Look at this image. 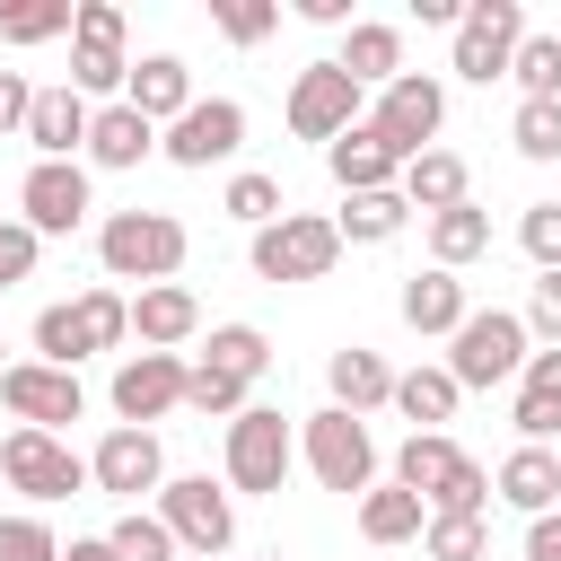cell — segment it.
Listing matches in <instances>:
<instances>
[{"mask_svg": "<svg viewBox=\"0 0 561 561\" xmlns=\"http://www.w3.org/2000/svg\"><path fill=\"white\" fill-rule=\"evenodd\" d=\"M465 316H473V307H465V280H456V272L430 263V272L403 280V324H412V333H456Z\"/></svg>", "mask_w": 561, "mask_h": 561, "instance_id": "obj_28", "label": "cell"}, {"mask_svg": "<svg viewBox=\"0 0 561 561\" xmlns=\"http://www.w3.org/2000/svg\"><path fill=\"white\" fill-rule=\"evenodd\" d=\"M88 482H96L105 500H131V508H140V491L167 482V447H158V430H105L96 456H88Z\"/></svg>", "mask_w": 561, "mask_h": 561, "instance_id": "obj_16", "label": "cell"}, {"mask_svg": "<svg viewBox=\"0 0 561 561\" xmlns=\"http://www.w3.org/2000/svg\"><path fill=\"white\" fill-rule=\"evenodd\" d=\"M438 123H447V88L430 79V70H403V79H386L377 88V105H368V131L412 167L421 149H438Z\"/></svg>", "mask_w": 561, "mask_h": 561, "instance_id": "obj_3", "label": "cell"}, {"mask_svg": "<svg viewBox=\"0 0 561 561\" xmlns=\"http://www.w3.org/2000/svg\"><path fill=\"white\" fill-rule=\"evenodd\" d=\"M228 219H245V228H272L280 219V175H263V167H245V175H228Z\"/></svg>", "mask_w": 561, "mask_h": 561, "instance_id": "obj_36", "label": "cell"}, {"mask_svg": "<svg viewBox=\"0 0 561 561\" xmlns=\"http://www.w3.org/2000/svg\"><path fill=\"white\" fill-rule=\"evenodd\" d=\"M421 526H430V508H421L403 482H368V491H359V543L394 552V543H412Z\"/></svg>", "mask_w": 561, "mask_h": 561, "instance_id": "obj_26", "label": "cell"}, {"mask_svg": "<svg viewBox=\"0 0 561 561\" xmlns=\"http://www.w3.org/2000/svg\"><path fill=\"white\" fill-rule=\"evenodd\" d=\"M491 245V210H473V202H456V210H438L430 219V254H438V272H456V263H473Z\"/></svg>", "mask_w": 561, "mask_h": 561, "instance_id": "obj_32", "label": "cell"}, {"mask_svg": "<svg viewBox=\"0 0 561 561\" xmlns=\"http://www.w3.org/2000/svg\"><path fill=\"white\" fill-rule=\"evenodd\" d=\"M0 368H9V359H0Z\"/></svg>", "mask_w": 561, "mask_h": 561, "instance_id": "obj_51", "label": "cell"}, {"mask_svg": "<svg viewBox=\"0 0 561 561\" xmlns=\"http://www.w3.org/2000/svg\"><path fill=\"white\" fill-rule=\"evenodd\" d=\"M517 438L526 447H552L561 438V386H526L517 377Z\"/></svg>", "mask_w": 561, "mask_h": 561, "instance_id": "obj_41", "label": "cell"}, {"mask_svg": "<svg viewBox=\"0 0 561 561\" xmlns=\"http://www.w3.org/2000/svg\"><path fill=\"white\" fill-rule=\"evenodd\" d=\"M456 456H465V447H456L447 430H412V438L394 447V482H403V491L430 508V500H438V482L456 473Z\"/></svg>", "mask_w": 561, "mask_h": 561, "instance_id": "obj_29", "label": "cell"}, {"mask_svg": "<svg viewBox=\"0 0 561 561\" xmlns=\"http://www.w3.org/2000/svg\"><path fill=\"white\" fill-rule=\"evenodd\" d=\"M202 368H219V377L254 386V377L272 368V342H263L254 324H210V351H202Z\"/></svg>", "mask_w": 561, "mask_h": 561, "instance_id": "obj_33", "label": "cell"}, {"mask_svg": "<svg viewBox=\"0 0 561 561\" xmlns=\"http://www.w3.org/2000/svg\"><path fill=\"white\" fill-rule=\"evenodd\" d=\"M491 491L508 500V508H526V517H552V500H561V456L552 447H508V465L491 473Z\"/></svg>", "mask_w": 561, "mask_h": 561, "instance_id": "obj_23", "label": "cell"}, {"mask_svg": "<svg viewBox=\"0 0 561 561\" xmlns=\"http://www.w3.org/2000/svg\"><path fill=\"white\" fill-rule=\"evenodd\" d=\"M70 35V0H0V44H53Z\"/></svg>", "mask_w": 561, "mask_h": 561, "instance_id": "obj_34", "label": "cell"}, {"mask_svg": "<svg viewBox=\"0 0 561 561\" xmlns=\"http://www.w3.org/2000/svg\"><path fill=\"white\" fill-rule=\"evenodd\" d=\"M18 219H26L35 237H70V228L88 219V167H79V158H35L26 184H18Z\"/></svg>", "mask_w": 561, "mask_h": 561, "instance_id": "obj_15", "label": "cell"}, {"mask_svg": "<svg viewBox=\"0 0 561 561\" xmlns=\"http://www.w3.org/2000/svg\"><path fill=\"white\" fill-rule=\"evenodd\" d=\"M123 79H131V53H123V9H114V0L70 9V96H114Z\"/></svg>", "mask_w": 561, "mask_h": 561, "instance_id": "obj_8", "label": "cell"}, {"mask_svg": "<svg viewBox=\"0 0 561 561\" xmlns=\"http://www.w3.org/2000/svg\"><path fill=\"white\" fill-rule=\"evenodd\" d=\"M105 543H114V561H175V535H167L149 508H123Z\"/></svg>", "mask_w": 561, "mask_h": 561, "instance_id": "obj_37", "label": "cell"}, {"mask_svg": "<svg viewBox=\"0 0 561 561\" xmlns=\"http://www.w3.org/2000/svg\"><path fill=\"white\" fill-rule=\"evenodd\" d=\"M517 324H526V342H535V351H561V272H543V280H535V298H526V316H517Z\"/></svg>", "mask_w": 561, "mask_h": 561, "instance_id": "obj_45", "label": "cell"}, {"mask_svg": "<svg viewBox=\"0 0 561 561\" xmlns=\"http://www.w3.org/2000/svg\"><path fill=\"white\" fill-rule=\"evenodd\" d=\"M482 543H491L482 517H430V526H421V552H430V561H482Z\"/></svg>", "mask_w": 561, "mask_h": 561, "instance_id": "obj_38", "label": "cell"}, {"mask_svg": "<svg viewBox=\"0 0 561 561\" xmlns=\"http://www.w3.org/2000/svg\"><path fill=\"white\" fill-rule=\"evenodd\" d=\"M359 96H368V88H351L333 61H307V70L289 79V105H280V114H289V131H298V140H342L351 123H368V105H359Z\"/></svg>", "mask_w": 561, "mask_h": 561, "instance_id": "obj_10", "label": "cell"}, {"mask_svg": "<svg viewBox=\"0 0 561 561\" xmlns=\"http://www.w3.org/2000/svg\"><path fill=\"white\" fill-rule=\"evenodd\" d=\"M210 26H219L228 44H263V35L280 26V9H272V0H210Z\"/></svg>", "mask_w": 561, "mask_h": 561, "instance_id": "obj_43", "label": "cell"}, {"mask_svg": "<svg viewBox=\"0 0 561 561\" xmlns=\"http://www.w3.org/2000/svg\"><path fill=\"white\" fill-rule=\"evenodd\" d=\"M0 403L18 412V430H61V421H79V412H88L79 377H70V368H53V359H9V368H0Z\"/></svg>", "mask_w": 561, "mask_h": 561, "instance_id": "obj_14", "label": "cell"}, {"mask_svg": "<svg viewBox=\"0 0 561 561\" xmlns=\"http://www.w3.org/2000/svg\"><path fill=\"white\" fill-rule=\"evenodd\" d=\"M298 456H307V473H316L324 491H342V500H359V491L377 482V438H368V421H351V412H333V403L298 430Z\"/></svg>", "mask_w": 561, "mask_h": 561, "instance_id": "obj_6", "label": "cell"}, {"mask_svg": "<svg viewBox=\"0 0 561 561\" xmlns=\"http://www.w3.org/2000/svg\"><path fill=\"white\" fill-rule=\"evenodd\" d=\"M517 245H526L535 272H561V202H535V210L517 219Z\"/></svg>", "mask_w": 561, "mask_h": 561, "instance_id": "obj_44", "label": "cell"}, {"mask_svg": "<svg viewBox=\"0 0 561 561\" xmlns=\"http://www.w3.org/2000/svg\"><path fill=\"white\" fill-rule=\"evenodd\" d=\"M26 105H35L26 70H0V131H26Z\"/></svg>", "mask_w": 561, "mask_h": 561, "instance_id": "obj_47", "label": "cell"}, {"mask_svg": "<svg viewBox=\"0 0 561 561\" xmlns=\"http://www.w3.org/2000/svg\"><path fill=\"white\" fill-rule=\"evenodd\" d=\"M324 386H333V412H351V421H359V412H377V403L394 394V368H386L377 351H359V342H351V351H333V359H324Z\"/></svg>", "mask_w": 561, "mask_h": 561, "instance_id": "obj_25", "label": "cell"}, {"mask_svg": "<svg viewBox=\"0 0 561 561\" xmlns=\"http://www.w3.org/2000/svg\"><path fill=\"white\" fill-rule=\"evenodd\" d=\"M88 96H70V88H35V105H26V140H35V158H79L88 149Z\"/></svg>", "mask_w": 561, "mask_h": 561, "instance_id": "obj_22", "label": "cell"}, {"mask_svg": "<svg viewBox=\"0 0 561 561\" xmlns=\"http://www.w3.org/2000/svg\"><path fill=\"white\" fill-rule=\"evenodd\" d=\"M0 561H61V535L35 508H18V517H0Z\"/></svg>", "mask_w": 561, "mask_h": 561, "instance_id": "obj_42", "label": "cell"}, {"mask_svg": "<svg viewBox=\"0 0 561 561\" xmlns=\"http://www.w3.org/2000/svg\"><path fill=\"white\" fill-rule=\"evenodd\" d=\"M96 263H105V280H175L184 272V219L175 210H114L105 228H96Z\"/></svg>", "mask_w": 561, "mask_h": 561, "instance_id": "obj_1", "label": "cell"}, {"mask_svg": "<svg viewBox=\"0 0 561 561\" xmlns=\"http://www.w3.org/2000/svg\"><path fill=\"white\" fill-rule=\"evenodd\" d=\"M158 149H167L175 167H219V158L245 149V105H237V96H193V105L158 131Z\"/></svg>", "mask_w": 561, "mask_h": 561, "instance_id": "obj_13", "label": "cell"}, {"mask_svg": "<svg viewBox=\"0 0 561 561\" xmlns=\"http://www.w3.org/2000/svg\"><path fill=\"white\" fill-rule=\"evenodd\" d=\"M526 561H561V508L552 517H526Z\"/></svg>", "mask_w": 561, "mask_h": 561, "instance_id": "obj_48", "label": "cell"}, {"mask_svg": "<svg viewBox=\"0 0 561 561\" xmlns=\"http://www.w3.org/2000/svg\"><path fill=\"white\" fill-rule=\"evenodd\" d=\"M342 263V237L324 210H280L272 228H254V280H324Z\"/></svg>", "mask_w": 561, "mask_h": 561, "instance_id": "obj_4", "label": "cell"}, {"mask_svg": "<svg viewBox=\"0 0 561 561\" xmlns=\"http://www.w3.org/2000/svg\"><path fill=\"white\" fill-rule=\"evenodd\" d=\"M412 430H438V421H456V403H465V386L447 377V368H412V377H394V394H386Z\"/></svg>", "mask_w": 561, "mask_h": 561, "instance_id": "obj_31", "label": "cell"}, {"mask_svg": "<svg viewBox=\"0 0 561 561\" xmlns=\"http://www.w3.org/2000/svg\"><path fill=\"white\" fill-rule=\"evenodd\" d=\"M61 561H114V543H105V535H79V543H70Z\"/></svg>", "mask_w": 561, "mask_h": 561, "instance_id": "obj_50", "label": "cell"}, {"mask_svg": "<svg viewBox=\"0 0 561 561\" xmlns=\"http://www.w3.org/2000/svg\"><path fill=\"white\" fill-rule=\"evenodd\" d=\"M123 105L140 114V123H175L184 105H193V70L175 61V53H149V61H131V79H123Z\"/></svg>", "mask_w": 561, "mask_h": 561, "instance_id": "obj_21", "label": "cell"}, {"mask_svg": "<svg viewBox=\"0 0 561 561\" xmlns=\"http://www.w3.org/2000/svg\"><path fill=\"white\" fill-rule=\"evenodd\" d=\"M35 254H44V237H35L26 219H0V289L35 280Z\"/></svg>", "mask_w": 561, "mask_h": 561, "instance_id": "obj_46", "label": "cell"}, {"mask_svg": "<svg viewBox=\"0 0 561 561\" xmlns=\"http://www.w3.org/2000/svg\"><path fill=\"white\" fill-rule=\"evenodd\" d=\"M324 167H333L342 193H394V184H403V158H394L368 123H351L342 140H324Z\"/></svg>", "mask_w": 561, "mask_h": 561, "instance_id": "obj_19", "label": "cell"}, {"mask_svg": "<svg viewBox=\"0 0 561 561\" xmlns=\"http://www.w3.org/2000/svg\"><path fill=\"white\" fill-rule=\"evenodd\" d=\"M333 70H342L351 88H386V79H403V26H386V18H351Z\"/></svg>", "mask_w": 561, "mask_h": 561, "instance_id": "obj_20", "label": "cell"}, {"mask_svg": "<svg viewBox=\"0 0 561 561\" xmlns=\"http://www.w3.org/2000/svg\"><path fill=\"white\" fill-rule=\"evenodd\" d=\"M508 140L526 149V158H561V96L543 105V96H517V123H508Z\"/></svg>", "mask_w": 561, "mask_h": 561, "instance_id": "obj_39", "label": "cell"}, {"mask_svg": "<svg viewBox=\"0 0 561 561\" xmlns=\"http://www.w3.org/2000/svg\"><path fill=\"white\" fill-rule=\"evenodd\" d=\"M508 79H517L526 96L552 105V96H561V35H526V44L508 53Z\"/></svg>", "mask_w": 561, "mask_h": 561, "instance_id": "obj_35", "label": "cell"}, {"mask_svg": "<svg viewBox=\"0 0 561 561\" xmlns=\"http://www.w3.org/2000/svg\"><path fill=\"white\" fill-rule=\"evenodd\" d=\"M526 44V9L517 0H473L456 18V79H508V53Z\"/></svg>", "mask_w": 561, "mask_h": 561, "instance_id": "obj_12", "label": "cell"}, {"mask_svg": "<svg viewBox=\"0 0 561 561\" xmlns=\"http://www.w3.org/2000/svg\"><path fill=\"white\" fill-rule=\"evenodd\" d=\"M149 149H158V123H140L123 96L88 114V167H140Z\"/></svg>", "mask_w": 561, "mask_h": 561, "instance_id": "obj_24", "label": "cell"}, {"mask_svg": "<svg viewBox=\"0 0 561 561\" xmlns=\"http://www.w3.org/2000/svg\"><path fill=\"white\" fill-rule=\"evenodd\" d=\"M184 403H193V412H210V421H237V412H245V386L193 359V368H184Z\"/></svg>", "mask_w": 561, "mask_h": 561, "instance_id": "obj_40", "label": "cell"}, {"mask_svg": "<svg viewBox=\"0 0 561 561\" xmlns=\"http://www.w3.org/2000/svg\"><path fill=\"white\" fill-rule=\"evenodd\" d=\"M517 377H526V386H561V351H526Z\"/></svg>", "mask_w": 561, "mask_h": 561, "instance_id": "obj_49", "label": "cell"}, {"mask_svg": "<svg viewBox=\"0 0 561 561\" xmlns=\"http://www.w3.org/2000/svg\"><path fill=\"white\" fill-rule=\"evenodd\" d=\"M158 526L175 535V543H193V552H228L237 543V500L210 482V473H167L158 482Z\"/></svg>", "mask_w": 561, "mask_h": 561, "instance_id": "obj_7", "label": "cell"}, {"mask_svg": "<svg viewBox=\"0 0 561 561\" xmlns=\"http://www.w3.org/2000/svg\"><path fill=\"white\" fill-rule=\"evenodd\" d=\"M131 333H140V351H175L202 333V298L184 280H149V289H131Z\"/></svg>", "mask_w": 561, "mask_h": 561, "instance_id": "obj_18", "label": "cell"}, {"mask_svg": "<svg viewBox=\"0 0 561 561\" xmlns=\"http://www.w3.org/2000/svg\"><path fill=\"white\" fill-rule=\"evenodd\" d=\"M123 333H131V298H123V289H79L70 307H44V316H35V359H53V368L79 377V359L114 351Z\"/></svg>", "mask_w": 561, "mask_h": 561, "instance_id": "obj_2", "label": "cell"}, {"mask_svg": "<svg viewBox=\"0 0 561 561\" xmlns=\"http://www.w3.org/2000/svg\"><path fill=\"white\" fill-rule=\"evenodd\" d=\"M403 219H412V202H403V193H342L333 237H342V245H386Z\"/></svg>", "mask_w": 561, "mask_h": 561, "instance_id": "obj_30", "label": "cell"}, {"mask_svg": "<svg viewBox=\"0 0 561 561\" xmlns=\"http://www.w3.org/2000/svg\"><path fill=\"white\" fill-rule=\"evenodd\" d=\"M175 403H184V359H175V351H140V359L114 368V412H123V430H149V421H167Z\"/></svg>", "mask_w": 561, "mask_h": 561, "instance_id": "obj_17", "label": "cell"}, {"mask_svg": "<svg viewBox=\"0 0 561 561\" xmlns=\"http://www.w3.org/2000/svg\"><path fill=\"white\" fill-rule=\"evenodd\" d=\"M456 351H447V377L456 386H517V368H526V324L508 316V307H482V316H465L456 333H447Z\"/></svg>", "mask_w": 561, "mask_h": 561, "instance_id": "obj_5", "label": "cell"}, {"mask_svg": "<svg viewBox=\"0 0 561 561\" xmlns=\"http://www.w3.org/2000/svg\"><path fill=\"white\" fill-rule=\"evenodd\" d=\"M465 184H473V175H465V158H456V149H421V158L403 167V184H394V193H403L412 210H430V219H438V210H456V202H473Z\"/></svg>", "mask_w": 561, "mask_h": 561, "instance_id": "obj_27", "label": "cell"}, {"mask_svg": "<svg viewBox=\"0 0 561 561\" xmlns=\"http://www.w3.org/2000/svg\"><path fill=\"white\" fill-rule=\"evenodd\" d=\"M289 465H298L289 421L245 403V412L228 421V491H280V482H289Z\"/></svg>", "mask_w": 561, "mask_h": 561, "instance_id": "obj_9", "label": "cell"}, {"mask_svg": "<svg viewBox=\"0 0 561 561\" xmlns=\"http://www.w3.org/2000/svg\"><path fill=\"white\" fill-rule=\"evenodd\" d=\"M0 473H9V491H26V500H70V491L88 482V456L61 447L53 430H9V438H0Z\"/></svg>", "mask_w": 561, "mask_h": 561, "instance_id": "obj_11", "label": "cell"}]
</instances>
